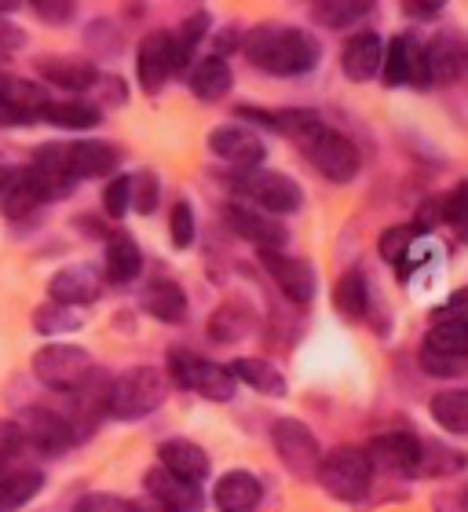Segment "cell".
Returning a JSON list of instances; mask_svg holds the SVG:
<instances>
[{
	"label": "cell",
	"mask_w": 468,
	"mask_h": 512,
	"mask_svg": "<svg viewBox=\"0 0 468 512\" xmlns=\"http://www.w3.org/2000/svg\"><path fill=\"white\" fill-rule=\"evenodd\" d=\"M242 52L267 77H304L319 66L322 44L315 33L300 30V26L267 22V26H256V30L245 33Z\"/></svg>",
	"instance_id": "6da1fadb"
},
{
	"label": "cell",
	"mask_w": 468,
	"mask_h": 512,
	"mask_svg": "<svg viewBox=\"0 0 468 512\" xmlns=\"http://www.w3.org/2000/svg\"><path fill=\"white\" fill-rule=\"evenodd\" d=\"M169 374L158 366H132L121 377H114L110 388V417L117 421H136V417L154 414L169 399Z\"/></svg>",
	"instance_id": "7a4b0ae2"
},
{
	"label": "cell",
	"mask_w": 468,
	"mask_h": 512,
	"mask_svg": "<svg viewBox=\"0 0 468 512\" xmlns=\"http://www.w3.org/2000/svg\"><path fill=\"white\" fill-rule=\"evenodd\" d=\"M169 381L187 388V392L202 395L209 403H231L238 395V381L231 377V370L220 363H209L191 348H172L169 352Z\"/></svg>",
	"instance_id": "3957f363"
},
{
	"label": "cell",
	"mask_w": 468,
	"mask_h": 512,
	"mask_svg": "<svg viewBox=\"0 0 468 512\" xmlns=\"http://www.w3.org/2000/svg\"><path fill=\"white\" fill-rule=\"evenodd\" d=\"M322 491L337 498V502H362L373 487V465L366 458V450L359 447H337L330 454H322L319 476Z\"/></svg>",
	"instance_id": "277c9868"
},
{
	"label": "cell",
	"mask_w": 468,
	"mask_h": 512,
	"mask_svg": "<svg viewBox=\"0 0 468 512\" xmlns=\"http://www.w3.org/2000/svg\"><path fill=\"white\" fill-rule=\"evenodd\" d=\"M297 147L308 154L311 165H315V169H319L330 183H351L362 169L359 147H355L344 132H337V128L326 125V121H322L319 128H311Z\"/></svg>",
	"instance_id": "5b68a950"
},
{
	"label": "cell",
	"mask_w": 468,
	"mask_h": 512,
	"mask_svg": "<svg viewBox=\"0 0 468 512\" xmlns=\"http://www.w3.org/2000/svg\"><path fill=\"white\" fill-rule=\"evenodd\" d=\"M234 191L245 194L253 209L267 216H289L297 213L300 205H304V191H300V183L286 172H275V169H253V172H234L231 176Z\"/></svg>",
	"instance_id": "8992f818"
},
{
	"label": "cell",
	"mask_w": 468,
	"mask_h": 512,
	"mask_svg": "<svg viewBox=\"0 0 468 512\" xmlns=\"http://www.w3.org/2000/svg\"><path fill=\"white\" fill-rule=\"evenodd\" d=\"M92 370H96V359H92L81 344L52 341L33 355V377H37L44 388H52V392H74Z\"/></svg>",
	"instance_id": "52a82bcc"
},
{
	"label": "cell",
	"mask_w": 468,
	"mask_h": 512,
	"mask_svg": "<svg viewBox=\"0 0 468 512\" xmlns=\"http://www.w3.org/2000/svg\"><path fill=\"white\" fill-rule=\"evenodd\" d=\"M271 447H275L278 461L297 480H315L319 476L322 447L304 421H297V417H278L275 425H271Z\"/></svg>",
	"instance_id": "ba28073f"
},
{
	"label": "cell",
	"mask_w": 468,
	"mask_h": 512,
	"mask_svg": "<svg viewBox=\"0 0 468 512\" xmlns=\"http://www.w3.org/2000/svg\"><path fill=\"white\" fill-rule=\"evenodd\" d=\"M55 161L63 165L77 183L114 176L121 165V150L107 139H74V143H52Z\"/></svg>",
	"instance_id": "9c48e42d"
},
{
	"label": "cell",
	"mask_w": 468,
	"mask_h": 512,
	"mask_svg": "<svg viewBox=\"0 0 468 512\" xmlns=\"http://www.w3.org/2000/svg\"><path fill=\"white\" fill-rule=\"evenodd\" d=\"M224 220L234 235L253 242L256 253H282V246H289V227L278 220V216H267L253 205L242 202H227L224 205Z\"/></svg>",
	"instance_id": "30bf717a"
},
{
	"label": "cell",
	"mask_w": 468,
	"mask_h": 512,
	"mask_svg": "<svg viewBox=\"0 0 468 512\" xmlns=\"http://www.w3.org/2000/svg\"><path fill=\"white\" fill-rule=\"evenodd\" d=\"M366 458L373 465V476H399V480H414L421 472V439L410 432H384L366 447Z\"/></svg>",
	"instance_id": "8fae6325"
},
{
	"label": "cell",
	"mask_w": 468,
	"mask_h": 512,
	"mask_svg": "<svg viewBox=\"0 0 468 512\" xmlns=\"http://www.w3.org/2000/svg\"><path fill=\"white\" fill-rule=\"evenodd\" d=\"M19 428L26 447L41 450V454H66L77 443L66 414H59L52 406H26L19 417Z\"/></svg>",
	"instance_id": "7c38bea8"
},
{
	"label": "cell",
	"mask_w": 468,
	"mask_h": 512,
	"mask_svg": "<svg viewBox=\"0 0 468 512\" xmlns=\"http://www.w3.org/2000/svg\"><path fill=\"white\" fill-rule=\"evenodd\" d=\"M381 81L388 88L395 85H417L425 88L428 81V66H425V44L410 37V33H399L384 44V66H381Z\"/></svg>",
	"instance_id": "4fadbf2b"
},
{
	"label": "cell",
	"mask_w": 468,
	"mask_h": 512,
	"mask_svg": "<svg viewBox=\"0 0 468 512\" xmlns=\"http://www.w3.org/2000/svg\"><path fill=\"white\" fill-rule=\"evenodd\" d=\"M260 256V267H264L271 282L282 289V297L293 300V304H311L315 300V267L304 260V256H293V253H256Z\"/></svg>",
	"instance_id": "5bb4252c"
},
{
	"label": "cell",
	"mask_w": 468,
	"mask_h": 512,
	"mask_svg": "<svg viewBox=\"0 0 468 512\" xmlns=\"http://www.w3.org/2000/svg\"><path fill=\"white\" fill-rule=\"evenodd\" d=\"M136 77L147 96H158L161 88L176 77V59H172V30H154L139 41L136 52Z\"/></svg>",
	"instance_id": "9a60e30c"
},
{
	"label": "cell",
	"mask_w": 468,
	"mask_h": 512,
	"mask_svg": "<svg viewBox=\"0 0 468 512\" xmlns=\"http://www.w3.org/2000/svg\"><path fill=\"white\" fill-rule=\"evenodd\" d=\"M209 150H213L220 161L234 165V172L264 169V158H267L264 139L256 136L253 128H245V125H220V128H213V136H209Z\"/></svg>",
	"instance_id": "2e32d148"
},
{
	"label": "cell",
	"mask_w": 468,
	"mask_h": 512,
	"mask_svg": "<svg viewBox=\"0 0 468 512\" xmlns=\"http://www.w3.org/2000/svg\"><path fill=\"white\" fill-rule=\"evenodd\" d=\"M48 297L81 311L103 297V275L92 264H66L48 278Z\"/></svg>",
	"instance_id": "e0dca14e"
},
{
	"label": "cell",
	"mask_w": 468,
	"mask_h": 512,
	"mask_svg": "<svg viewBox=\"0 0 468 512\" xmlns=\"http://www.w3.org/2000/svg\"><path fill=\"white\" fill-rule=\"evenodd\" d=\"M33 70H37L48 85L63 88V92H74V96L92 92L99 74H103L88 55H37Z\"/></svg>",
	"instance_id": "ac0fdd59"
},
{
	"label": "cell",
	"mask_w": 468,
	"mask_h": 512,
	"mask_svg": "<svg viewBox=\"0 0 468 512\" xmlns=\"http://www.w3.org/2000/svg\"><path fill=\"white\" fill-rule=\"evenodd\" d=\"M139 308L147 311L150 319L165 322V326H180L187 319V289L169 275H154L147 278V286L139 293Z\"/></svg>",
	"instance_id": "d6986e66"
},
{
	"label": "cell",
	"mask_w": 468,
	"mask_h": 512,
	"mask_svg": "<svg viewBox=\"0 0 468 512\" xmlns=\"http://www.w3.org/2000/svg\"><path fill=\"white\" fill-rule=\"evenodd\" d=\"M381 66H384L381 33L359 30V33H351L348 41H344L341 70H344V77H348V81H355V85H366V81H373V77H381Z\"/></svg>",
	"instance_id": "ffe728a7"
},
{
	"label": "cell",
	"mask_w": 468,
	"mask_h": 512,
	"mask_svg": "<svg viewBox=\"0 0 468 512\" xmlns=\"http://www.w3.org/2000/svg\"><path fill=\"white\" fill-rule=\"evenodd\" d=\"M425 66L432 85H450L468 70V44L458 33H439L425 44Z\"/></svg>",
	"instance_id": "44dd1931"
},
{
	"label": "cell",
	"mask_w": 468,
	"mask_h": 512,
	"mask_svg": "<svg viewBox=\"0 0 468 512\" xmlns=\"http://www.w3.org/2000/svg\"><path fill=\"white\" fill-rule=\"evenodd\" d=\"M158 465L161 469H169L172 476H180L187 483H198L209 480V469H213V461L205 454L194 439H165L158 447Z\"/></svg>",
	"instance_id": "7402d4cb"
},
{
	"label": "cell",
	"mask_w": 468,
	"mask_h": 512,
	"mask_svg": "<svg viewBox=\"0 0 468 512\" xmlns=\"http://www.w3.org/2000/svg\"><path fill=\"white\" fill-rule=\"evenodd\" d=\"M143 487H147L150 498H158V502L169 505L172 512H202L205 509L202 491H198L194 483L180 480V476H172V472L161 469V465L147 469V476H143Z\"/></svg>",
	"instance_id": "603a6c76"
},
{
	"label": "cell",
	"mask_w": 468,
	"mask_h": 512,
	"mask_svg": "<svg viewBox=\"0 0 468 512\" xmlns=\"http://www.w3.org/2000/svg\"><path fill=\"white\" fill-rule=\"evenodd\" d=\"M260 480L249 469H231L213 483V505L220 512H253L260 505Z\"/></svg>",
	"instance_id": "cb8c5ba5"
},
{
	"label": "cell",
	"mask_w": 468,
	"mask_h": 512,
	"mask_svg": "<svg viewBox=\"0 0 468 512\" xmlns=\"http://www.w3.org/2000/svg\"><path fill=\"white\" fill-rule=\"evenodd\" d=\"M107 278L117 282V286H128L143 275V253H139V242L128 231H110L107 238Z\"/></svg>",
	"instance_id": "d4e9b609"
},
{
	"label": "cell",
	"mask_w": 468,
	"mask_h": 512,
	"mask_svg": "<svg viewBox=\"0 0 468 512\" xmlns=\"http://www.w3.org/2000/svg\"><path fill=\"white\" fill-rule=\"evenodd\" d=\"M187 85H191V92L202 99V103H220V99L231 92L234 74H231V66H227V59L205 55V59H194Z\"/></svg>",
	"instance_id": "484cf974"
},
{
	"label": "cell",
	"mask_w": 468,
	"mask_h": 512,
	"mask_svg": "<svg viewBox=\"0 0 468 512\" xmlns=\"http://www.w3.org/2000/svg\"><path fill=\"white\" fill-rule=\"evenodd\" d=\"M0 99L19 110L22 118H26V125L41 121L44 110H48V103H52V96H48V92H44L37 81H26V77L4 74V70H0Z\"/></svg>",
	"instance_id": "4316f807"
},
{
	"label": "cell",
	"mask_w": 468,
	"mask_h": 512,
	"mask_svg": "<svg viewBox=\"0 0 468 512\" xmlns=\"http://www.w3.org/2000/svg\"><path fill=\"white\" fill-rule=\"evenodd\" d=\"M253 326H256V315L245 300H224V304L209 315V337H213L216 344L242 341V337L253 333Z\"/></svg>",
	"instance_id": "83f0119b"
},
{
	"label": "cell",
	"mask_w": 468,
	"mask_h": 512,
	"mask_svg": "<svg viewBox=\"0 0 468 512\" xmlns=\"http://www.w3.org/2000/svg\"><path fill=\"white\" fill-rule=\"evenodd\" d=\"M227 370H231L234 381L249 384V388L271 395V399H282V395L289 392V384H286V377H282V370H278L275 363H267V359H256V355H242V359H234Z\"/></svg>",
	"instance_id": "f1b7e54d"
},
{
	"label": "cell",
	"mask_w": 468,
	"mask_h": 512,
	"mask_svg": "<svg viewBox=\"0 0 468 512\" xmlns=\"http://www.w3.org/2000/svg\"><path fill=\"white\" fill-rule=\"evenodd\" d=\"M370 282H366V271H359V267H351V271H344L341 278H337V286H333V308H337V315H344V319L359 322L370 315Z\"/></svg>",
	"instance_id": "f546056e"
},
{
	"label": "cell",
	"mask_w": 468,
	"mask_h": 512,
	"mask_svg": "<svg viewBox=\"0 0 468 512\" xmlns=\"http://www.w3.org/2000/svg\"><path fill=\"white\" fill-rule=\"evenodd\" d=\"M44 491V476L37 469L4 472L0 476V512H19Z\"/></svg>",
	"instance_id": "4dcf8cb0"
},
{
	"label": "cell",
	"mask_w": 468,
	"mask_h": 512,
	"mask_svg": "<svg viewBox=\"0 0 468 512\" xmlns=\"http://www.w3.org/2000/svg\"><path fill=\"white\" fill-rule=\"evenodd\" d=\"M41 121L55 128H96L103 121V110L92 99H52Z\"/></svg>",
	"instance_id": "1f68e13d"
},
{
	"label": "cell",
	"mask_w": 468,
	"mask_h": 512,
	"mask_svg": "<svg viewBox=\"0 0 468 512\" xmlns=\"http://www.w3.org/2000/svg\"><path fill=\"white\" fill-rule=\"evenodd\" d=\"M421 348L432 355H443V359H468V319L436 322Z\"/></svg>",
	"instance_id": "d6a6232c"
},
{
	"label": "cell",
	"mask_w": 468,
	"mask_h": 512,
	"mask_svg": "<svg viewBox=\"0 0 468 512\" xmlns=\"http://www.w3.org/2000/svg\"><path fill=\"white\" fill-rule=\"evenodd\" d=\"M432 417L454 436H468V388H447L432 395Z\"/></svg>",
	"instance_id": "836d02e7"
},
{
	"label": "cell",
	"mask_w": 468,
	"mask_h": 512,
	"mask_svg": "<svg viewBox=\"0 0 468 512\" xmlns=\"http://www.w3.org/2000/svg\"><path fill=\"white\" fill-rule=\"evenodd\" d=\"M0 209H4V216L8 220H30L37 209H41V198L33 194V187L26 183V176H22V169L11 172L8 187H4V194H0Z\"/></svg>",
	"instance_id": "e575fe53"
},
{
	"label": "cell",
	"mask_w": 468,
	"mask_h": 512,
	"mask_svg": "<svg viewBox=\"0 0 468 512\" xmlns=\"http://www.w3.org/2000/svg\"><path fill=\"white\" fill-rule=\"evenodd\" d=\"M468 469V454L465 450H450L443 443H421V472L417 476H454V472Z\"/></svg>",
	"instance_id": "d590c367"
},
{
	"label": "cell",
	"mask_w": 468,
	"mask_h": 512,
	"mask_svg": "<svg viewBox=\"0 0 468 512\" xmlns=\"http://www.w3.org/2000/svg\"><path fill=\"white\" fill-rule=\"evenodd\" d=\"M81 322H85V315H81V311L66 308V304H55V300H48V304H41V308L33 311V330L44 333V337L74 333V330H81Z\"/></svg>",
	"instance_id": "8d00e7d4"
},
{
	"label": "cell",
	"mask_w": 468,
	"mask_h": 512,
	"mask_svg": "<svg viewBox=\"0 0 468 512\" xmlns=\"http://www.w3.org/2000/svg\"><path fill=\"white\" fill-rule=\"evenodd\" d=\"M370 8L373 4H362V0H322V4L311 8V15H315V22L326 26V30H344L351 22L366 19Z\"/></svg>",
	"instance_id": "74e56055"
},
{
	"label": "cell",
	"mask_w": 468,
	"mask_h": 512,
	"mask_svg": "<svg viewBox=\"0 0 468 512\" xmlns=\"http://www.w3.org/2000/svg\"><path fill=\"white\" fill-rule=\"evenodd\" d=\"M414 242H417V227L395 224L381 235L377 249H381V260H388V264H395V267H406V256L414 253Z\"/></svg>",
	"instance_id": "f35d334b"
},
{
	"label": "cell",
	"mask_w": 468,
	"mask_h": 512,
	"mask_svg": "<svg viewBox=\"0 0 468 512\" xmlns=\"http://www.w3.org/2000/svg\"><path fill=\"white\" fill-rule=\"evenodd\" d=\"M443 224L454 227V235L468 242V180H461L450 194H443Z\"/></svg>",
	"instance_id": "ab89813d"
},
{
	"label": "cell",
	"mask_w": 468,
	"mask_h": 512,
	"mask_svg": "<svg viewBox=\"0 0 468 512\" xmlns=\"http://www.w3.org/2000/svg\"><path fill=\"white\" fill-rule=\"evenodd\" d=\"M158 198H161L158 172L139 169L136 176H132V209H136L139 216H150L154 209H158Z\"/></svg>",
	"instance_id": "60d3db41"
},
{
	"label": "cell",
	"mask_w": 468,
	"mask_h": 512,
	"mask_svg": "<svg viewBox=\"0 0 468 512\" xmlns=\"http://www.w3.org/2000/svg\"><path fill=\"white\" fill-rule=\"evenodd\" d=\"M103 209L110 220H121L132 209V176H125V172L110 176V183L103 187Z\"/></svg>",
	"instance_id": "b9f144b4"
},
{
	"label": "cell",
	"mask_w": 468,
	"mask_h": 512,
	"mask_svg": "<svg viewBox=\"0 0 468 512\" xmlns=\"http://www.w3.org/2000/svg\"><path fill=\"white\" fill-rule=\"evenodd\" d=\"M194 231H198V224H194V209L191 202H176L169 213V235H172V246L176 249H191L194 246Z\"/></svg>",
	"instance_id": "7bdbcfd3"
},
{
	"label": "cell",
	"mask_w": 468,
	"mask_h": 512,
	"mask_svg": "<svg viewBox=\"0 0 468 512\" xmlns=\"http://www.w3.org/2000/svg\"><path fill=\"white\" fill-rule=\"evenodd\" d=\"M92 103H107V107H125L128 103V85H125V77H117V74H99L96 88H92ZM103 110V107H99Z\"/></svg>",
	"instance_id": "ee69618b"
},
{
	"label": "cell",
	"mask_w": 468,
	"mask_h": 512,
	"mask_svg": "<svg viewBox=\"0 0 468 512\" xmlns=\"http://www.w3.org/2000/svg\"><path fill=\"white\" fill-rule=\"evenodd\" d=\"M22 450H26V439H22L19 421H0V476H4V469L19 458Z\"/></svg>",
	"instance_id": "f6af8a7d"
},
{
	"label": "cell",
	"mask_w": 468,
	"mask_h": 512,
	"mask_svg": "<svg viewBox=\"0 0 468 512\" xmlns=\"http://www.w3.org/2000/svg\"><path fill=\"white\" fill-rule=\"evenodd\" d=\"M30 11L48 26H66V22H74L77 4H70V0H33Z\"/></svg>",
	"instance_id": "bcb514c9"
},
{
	"label": "cell",
	"mask_w": 468,
	"mask_h": 512,
	"mask_svg": "<svg viewBox=\"0 0 468 512\" xmlns=\"http://www.w3.org/2000/svg\"><path fill=\"white\" fill-rule=\"evenodd\" d=\"M70 512H125V498H117V494L107 491H92V494H81Z\"/></svg>",
	"instance_id": "7dc6e473"
},
{
	"label": "cell",
	"mask_w": 468,
	"mask_h": 512,
	"mask_svg": "<svg viewBox=\"0 0 468 512\" xmlns=\"http://www.w3.org/2000/svg\"><path fill=\"white\" fill-rule=\"evenodd\" d=\"M465 366H468L465 359H443V355H432L421 348V370L432 377H454V374H461Z\"/></svg>",
	"instance_id": "c3c4849f"
},
{
	"label": "cell",
	"mask_w": 468,
	"mask_h": 512,
	"mask_svg": "<svg viewBox=\"0 0 468 512\" xmlns=\"http://www.w3.org/2000/svg\"><path fill=\"white\" fill-rule=\"evenodd\" d=\"M22 44H26V30L19 22H11L0 8V52H19Z\"/></svg>",
	"instance_id": "681fc988"
},
{
	"label": "cell",
	"mask_w": 468,
	"mask_h": 512,
	"mask_svg": "<svg viewBox=\"0 0 468 512\" xmlns=\"http://www.w3.org/2000/svg\"><path fill=\"white\" fill-rule=\"evenodd\" d=\"M436 319L447 322V319H468V286L454 289L447 297V304L443 308H436Z\"/></svg>",
	"instance_id": "f907efd6"
},
{
	"label": "cell",
	"mask_w": 468,
	"mask_h": 512,
	"mask_svg": "<svg viewBox=\"0 0 468 512\" xmlns=\"http://www.w3.org/2000/svg\"><path fill=\"white\" fill-rule=\"evenodd\" d=\"M436 224H443V198H428L421 209H417V231H432Z\"/></svg>",
	"instance_id": "816d5d0a"
},
{
	"label": "cell",
	"mask_w": 468,
	"mask_h": 512,
	"mask_svg": "<svg viewBox=\"0 0 468 512\" xmlns=\"http://www.w3.org/2000/svg\"><path fill=\"white\" fill-rule=\"evenodd\" d=\"M403 11L410 15V19H425V22H432V19H439V11H443V4H439V0H406Z\"/></svg>",
	"instance_id": "f5cc1de1"
},
{
	"label": "cell",
	"mask_w": 468,
	"mask_h": 512,
	"mask_svg": "<svg viewBox=\"0 0 468 512\" xmlns=\"http://www.w3.org/2000/svg\"><path fill=\"white\" fill-rule=\"evenodd\" d=\"M125 512H172L169 505H161L158 498H150V494H139V498H128Z\"/></svg>",
	"instance_id": "db71d44e"
},
{
	"label": "cell",
	"mask_w": 468,
	"mask_h": 512,
	"mask_svg": "<svg viewBox=\"0 0 468 512\" xmlns=\"http://www.w3.org/2000/svg\"><path fill=\"white\" fill-rule=\"evenodd\" d=\"M238 37H242L238 30L220 33V41H216V59H224V52H231V48H242V41H238Z\"/></svg>",
	"instance_id": "11a10c76"
},
{
	"label": "cell",
	"mask_w": 468,
	"mask_h": 512,
	"mask_svg": "<svg viewBox=\"0 0 468 512\" xmlns=\"http://www.w3.org/2000/svg\"><path fill=\"white\" fill-rule=\"evenodd\" d=\"M8 125H26V118H22L11 103H4V99H0V128H8Z\"/></svg>",
	"instance_id": "9f6ffc18"
},
{
	"label": "cell",
	"mask_w": 468,
	"mask_h": 512,
	"mask_svg": "<svg viewBox=\"0 0 468 512\" xmlns=\"http://www.w3.org/2000/svg\"><path fill=\"white\" fill-rule=\"evenodd\" d=\"M8 180H11V169H8V161L0 158V194H4V187H8Z\"/></svg>",
	"instance_id": "6f0895ef"
}]
</instances>
